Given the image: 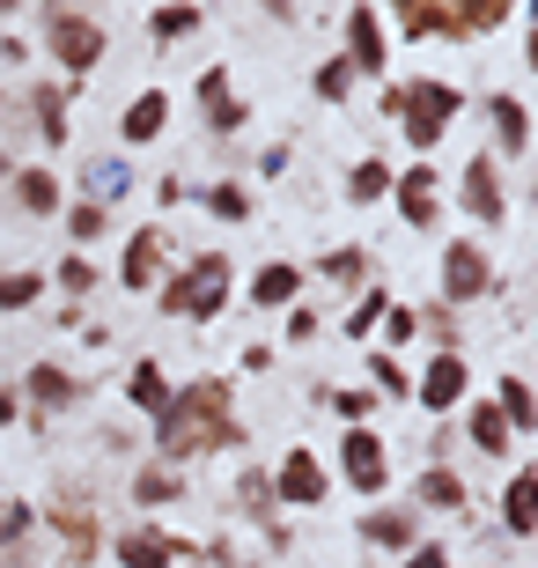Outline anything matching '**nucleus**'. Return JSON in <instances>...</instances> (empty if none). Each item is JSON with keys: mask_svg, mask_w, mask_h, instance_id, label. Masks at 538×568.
<instances>
[{"mask_svg": "<svg viewBox=\"0 0 538 568\" xmlns=\"http://www.w3.org/2000/svg\"><path fill=\"white\" fill-rule=\"evenodd\" d=\"M229 406H236L229 377H200V384H185V392H170V406L155 414V450H163V465H185V458H207V450L244 443V422H236Z\"/></svg>", "mask_w": 538, "mask_h": 568, "instance_id": "nucleus-1", "label": "nucleus"}, {"mask_svg": "<svg viewBox=\"0 0 538 568\" xmlns=\"http://www.w3.org/2000/svg\"><path fill=\"white\" fill-rule=\"evenodd\" d=\"M384 111H392L398 126H406V148H414L420 163L435 155V141L457 126V111H465V89L457 82H406V89H384Z\"/></svg>", "mask_w": 538, "mask_h": 568, "instance_id": "nucleus-2", "label": "nucleus"}, {"mask_svg": "<svg viewBox=\"0 0 538 568\" xmlns=\"http://www.w3.org/2000/svg\"><path fill=\"white\" fill-rule=\"evenodd\" d=\"M229 288H236V266H229V252H200L185 274H170V281H163L155 311H163V317H192V325H214V317L236 303Z\"/></svg>", "mask_w": 538, "mask_h": 568, "instance_id": "nucleus-3", "label": "nucleus"}, {"mask_svg": "<svg viewBox=\"0 0 538 568\" xmlns=\"http://www.w3.org/2000/svg\"><path fill=\"white\" fill-rule=\"evenodd\" d=\"M435 295H443V311H473L495 295V252L479 244V236H450L443 258H435Z\"/></svg>", "mask_w": 538, "mask_h": 568, "instance_id": "nucleus-4", "label": "nucleus"}, {"mask_svg": "<svg viewBox=\"0 0 538 568\" xmlns=\"http://www.w3.org/2000/svg\"><path fill=\"white\" fill-rule=\"evenodd\" d=\"M44 52L67 74V89H82V74H97V60H104V22L74 16V8H44Z\"/></svg>", "mask_w": 538, "mask_h": 568, "instance_id": "nucleus-5", "label": "nucleus"}, {"mask_svg": "<svg viewBox=\"0 0 538 568\" xmlns=\"http://www.w3.org/2000/svg\"><path fill=\"white\" fill-rule=\"evenodd\" d=\"M339 480H347L362 503H376V495L392 487V450H384L376 428H347V436H339Z\"/></svg>", "mask_w": 538, "mask_h": 568, "instance_id": "nucleus-6", "label": "nucleus"}, {"mask_svg": "<svg viewBox=\"0 0 538 568\" xmlns=\"http://www.w3.org/2000/svg\"><path fill=\"white\" fill-rule=\"evenodd\" d=\"M339 30H347V52H339V60L354 67V82H362V74H384V67H392V30H384V8L354 0L347 16H339Z\"/></svg>", "mask_w": 538, "mask_h": 568, "instance_id": "nucleus-7", "label": "nucleus"}, {"mask_svg": "<svg viewBox=\"0 0 538 568\" xmlns=\"http://www.w3.org/2000/svg\"><path fill=\"white\" fill-rule=\"evenodd\" d=\"M325 495H332L325 458H317L311 443H295L288 458H281V473H273V503H281V509H317Z\"/></svg>", "mask_w": 538, "mask_h": 568, "instance_id": "nucleus-8", "label": "nucleus"}, {"mask_svg": "<svg viewBox=\"0 0 538 568\" xmlns=\"http://www.w3.org/2000/svg\"><path fill=\"white\" fill-rule=\"evenodd\" d=\"M414 399L428 406V414H457V406L473 399V362L457 355V347L450 355H428V369L414 377Z\"/></svg>", "mask_w": 538, "mask_h": 568, "instance_id": "nucleus-9", "label": "nucleus"}, {"mask_svg": "<svg viewBox=\"0 0 538 568\" xmlns=\"http://www.w3.org/2000/svg\"><path fill=\"white\" fill-rule=\"evenodd\" d=\"M16 399H22V414H74L82 406V377H67L60 362H30Z\"/></svg>", "mask_w": 538, "mask_h": 568, "instance_id": "nucleus-10", "label": "nucleus"}, {"mask_svg": "<svg viewBox=\"0 0 538 568\" xmlns=\"http://www.w3.org/2000/svg\"><path fill=\"white\" fill-rule=\"evenodd\" d=\"M185 554H192V539H177V531H163V525H133V531L111 539V561L119 568H177Z\"/></svg>", "mask_w": 538, "mask_h": 568, "instance_id": "nucleus-11", "label": "nucleus"}, {"mask_svg": "<svg viewBox=\"0 0 538 568\" xmlns=\"http://www.w3.org/2000/svg\"><path fill=\"white\" fill-rule=\"evenodd\" d=\"M392 200H398V214H406V230H435V222H443V185H435V163L392 170Z\"/></svg>", "mask_w": 538, "mask_h": 568, "instance_id": "nucleus-12", "label": "nucleus"}, {"mask_svg": "<svg viewBox=\"0 0 538 568\" xmlns=\"http://www.w3.org/2000/svg\"><path fill=\"white\" fill-rule=\"evenodd\" d=\"M163 222H141V230L125 236V252H119V288L125 295H148L155 281H163Z\"/></svg>", "mask_w": 538, "mask_h": 568, "instance_id": "nucleus-13", "label": "nucleus"}, {"mask_svg": "<svg viewBox=\"0 0 538 568\" xmlns=\"http://www.w3.org/2000/svg\"><path fill=\"white\" fill-rule=\"evenodd\" d=\"M457 200H465V214H473V222H487V230L501 222V207H509V200H501V163L487 155V148L465 163V178H457Z\"/></svg>", "mask_w": 538, "mask_h": 568, "instance_id": "nucleus-14", "label": "nucleus"}, {"mask_svg": "<svg viewBox=\"0 0 538 568\" xmlns=\"http://www.w3.org/2000/svg\"><path fill=\"white\" fill-rule=\"evenodd\" d=\"M192 97H200V104H207V133H244L251 126V104H236V97H229V67L214 60L207 74H200V82H192Z\"/></svg>", "mask_w": 538, "mask_h": 568, "instance_id": "nucleus-15", "label": "nucleus"}, {"mask_svg": "<svg viewBox=\"0 0 538 568\" xmlns=\"http://www.w3.org/2000/svg\"><path fill=\"white\" fill-rule=\"evenodd\" d=\"M362 547H384V554H406V547H420V517L414 509H398V503H384V509H362Z\"/></svg>", "mask_w": 538, "mask_h": 568, "instance_id": "nucleus-16", "label": "nucleus"}, {"mask_svg": "<svg viewBox=\"0 0 538 568\" xmlns=\"http://www.w3.org/2000/svg\"><path fill=\"white\" fill-rule=\"evenodd\" d=\"M163 126H170V89H141V97H125V111H119V141L125 148L163 141Z\"/></svg>", "mask_w": 538, "mask_h": 568, "instance_id": "nucleus-17", "label": "nucleus"}, {"mask_svg": "<svg viewBox=\"0 0 538 568\" xmlns=\"http://www.w3.org/2000/svg\"><path fill=\"white\" fill-rule=\"evenodd\" d=\"M8 185H16V207H22V214H38V222H44V214H60V207H67L60 170H44V163H22L16 178H8Z\"/></svg>", "mask_w": 538, "mask_h": 568, "instance_id": "nucleus-18", "label": "nucleus"}, {"mask_svg": "<svg viewBox=\"0 0 538 568\" xmlns=\"http://www.w3.org/2000/svg\"><path fill=\"white\" fill-rule=\"evenodd\" d=\"M170 392H177V384L163 377V362H155V355H141L133 369H125V406H133V414H148V422L170 406Z\"/></svg>", "mask_w": 538, "mask_h": 568, "instance_id": "nucleus-19", "label": "nucleus"}, {"mask_svg": "<svg viewBox=\"0 0 538 568\" xmlns=\"http://www.w3.org/2000/svg\"><path fill=\"white\" fill-rule=\"evenodd\" d=\"M295 295H303V266L295 258H273V266L251 274V311H288Z\"/></svg>", "mask_w": 538, "mask_h": 568, "instance_id": "nucleus-20", "label": "nucleus"}, {"mask_svg": "<svg viewBox=\"0 0 538 568\" xmlns=\"http://www.w3.org/2000/svg\"><path fill=\"white\" fill-rule=\"evenodd\" d=\"M487 119H495L501 155H524V148H531V111H524L517 89H495V97H487Z\"/></svg>", "mask_w": 538, "mask_h": 568, "instance_id": "nucleus-21", "label": "nucleus"}, {"mask_svg": "<svg viewBox=\"0 0 538 568\" xmlns=\"http://www.w3.org/2000/svg\"><path fill=\"white\" fill-rule=\"evenodd\" d=\"M125 192H133V163H125V155H97V163L82 170L89 207H111V200H125Z\"/></svg>", "mask_w": 538, "mask_h": 568, "instance_id": "nucleus-22", "label": "nucleus"}, {"mask_svg": "<svg viewBox=\"0 0 538 568\" xmlns=\"http://www.w3.org/2000/svg\"><path fill=\"white\" fill-rule=\"evenodd\" d=\"M200 22H207V8L170 0V8H148V38H155V44H177V38H200Z\"/></svg>", "mask_w": 538, "mask_h": 568, "instance_id": "nucleus-23", "label": "nucleus"}, {"mask_svg": "<svg viewBox=\"0 0 538 568\" xmlns=\"http://www.w3.org/2000/svg\"><path fill=\"white\" fill-rule=\"evenodd\" d=\"M185 473H177V465H141V473H133V503L141 509H163V503H177V495H185Z\"/></svg>", "mask_w": 538, "mask_h": 568, "instance_id": "nucleus-24", "label": "nucleus"}, {"mask_svg": "<svg viewBox=\"0 0 538 568\" xmlns=\"http://www.w3.org/2000/svg\"><path fill=\"white\" fill-rule=\"evenodd\" d=\"M414 503H420V509H443V517H450V509H465L473 495H465V480H457L450 465H428V473H420V487H414Z\"/></svg>", "mask_w": 538, "mask_h": 568, "instance_id": "nucleus-25", "label": "nucleus"}, {"mask_svg": "<svg viewBox=\"0 0 538 568\" xmlns=\"http://www.w3.org/2000/svg\"><path fill=\"white\" fill-rule=\"evenodd\" d=\"M38 141L44 148L74 141V126H67V82H38Z\"/></svg>", "mask_w": 538, "mask_h": 568, "instance_id": "nucleus-26", "label": "nucleus"}, {"mask_svg": "<svg viewBox=\"0 0 538 568\" xmlns=\"http://www.w3.org/2000/svg\"><path fill=\"white\" fill-rule=\"evenodd\" d=\"M487 406H495V414H501L509 428H517V436H531L538 414H531V384H524L517 369H509V377H495V399H487Z\"/></svg>", "mask_w": 538, "mask_h": 568, "instance_id": "nucleus-27", "label": "nucleus"}, {"mask_svg": "<svg viewBox=\"0 0 538 568\" xmlns=\"http://www.w3.org/2000/svg\"><path fill=\"white\" fill-rule=\"evenodd\" d=\"M200 207H207L214 222H251V185L244 178H214V185L200 192Z\"/></svg>", "mask_w": 538, "mask_h": 568, "instance_id": "nucleus-28", "label": "nucleus"}, {"mask_svg": "<svg viewBox=\"0 0 538 568\" xmlns=\"http://www.w3.org/2000/svg\"><path fill=\"white\" fill-rule=\"evenodd\" d=\"M347 200H354V207H369V200H392V163H384V155H362V163L347 170Z\"/></svg>", "mask_w": 538, "mask_h": 568, "instance_id": "nucleus-29", "label": "nucleus"}, {"mask_svg": "<svg viewBox=\"0 0 538 568\" xmlns=\"http://www.w3.org/2000/svg\"><path fill=\"white\" fill-rule=\"evenodd\" d=\"M317 399H325L347 428H369V414H376V392H362V384H317Z\"/></svg>", "mask_w": 538, "mask_h": 568, "instance_id": "nucleus-30", "label": "nucleus"}, {"mask_svg": "<svg viewBox=\"0 0 538 568\" xmlns=\"http://www.w3.org/2000/svg\"><path fill=\"white\" fill-rule=\"evenodd\" d=\"M531 473H509V487H501V531L509 539H531Z\"/></svg>", "mask_w": 538, "mask_h": 568, "instance_id": "nucleus-31", "label": "nucleus"}, {"mask_svg": "<svg viewBox=\"0 0 538 568\" xmlns=\"http://www.w3.org/2000/svg\"><path fill=\"white\" fill-rule=\"evenodd\" d=\"M465 436H473L479 450H487V458H501V450H509V443H517V428H509V422H501V414H495V406L479 399L473 414H465Z\"/></svg>", "mask_w": 538, "mask_h": 568, "instance_id": "nucleus-32", "label": "nucleus"}, {"mask_svg": "<svg viewBox=\"0 0 538 568\" xmlns=\"http://www.w3.org/2000/svg\"><path fill=\"white\" fill-rule=\"evenodd\" d=\"M398 30L406 38H457V16L450 8H428V0H406L398 8Z\"/></svg>", "mask_w": 538, "mask_h": 568, "instance_id": "nucleus-33", "label": "nucleus"}, {"mask_svg": "<svg viewBox=\"0 0 538 568\" xmlns=\"http://www.w3.org/2000/svg\"><path fill=\"white\" fill-rule=\"evenodd\" d=\"M384 311H392V295H384V288H362L347 303V317H339V333H347V339H369L376 325H384Z\"/></svg>", "mask_w": 538, "mask_h": 568, "instance_id": "nucleus-34", "label": "nucleus"}, {"mask_svg": "<svg viewBox=\"0 0 538 568\" xmlns=\"http://www.w3.org/2000/svg\"><path fill=\"white\" fill-rule=\"evenodd\" d=\"M317 274H325V281H347V288L362 295V288H369V252H362V244H347V252H325V258H317Z\"/></svg>", "mask_w": 538, "mask_h": 568, "instance_id": "nucleus-35", "label": "nucleus"}, {"mask_svg": "<svg viewBox=\"0 0 538 568\" xmlns=\"http://www.w3.org/2000/svg\"><path fill=\"white\" fill-rule=\"evenodd\" d=\"M44 295V274L38 266H16V274H0V311H30Z\"/></svg>", "mask_w": 538, "mask_h": 568, "instance_id": "nucleus-36", "label": "nucleus"}, {"mask_svg": "<svg viewBox=\"0 0 538 568\" xmlns=\"http://www.w3.org/2000/svg\"><path fill=\"white\" fill-rule=\"evenodd\" d=\"M311 97H317V104H347V97H354V67L347 60H325L311 74Z\"/></svg>", "mask_w": 538, "mask_h": 568, "instance_id": "nucleus-37", "label": "nucleus"}, {"mask_svg": "<svg viewBox=\"0 0 538 568\" xmlns=\"http://www.w3.org/2000/svg\"><path fill=\"white\" fill-rule=\"evenodd\" d=\"M450 16H457V38H473V30H501L509 22V0H465Z\"/></svg>", "mask_w": 538, "mask_h": 568, "instance_id": "nucleus-38", "label": "nucleus"}, {"mask_svg": "<svg viewBox=\"0 0 538 568\" xmlns=\"http://www.w3.org/2000/svg\"><path fill=\"white\" fill-rule=\"evenodd\" d=\"M104 230H111V207H89V200H74V207H67V236H74V252H82V244H97Z\"/></svg>", "mask_w": 538, "mask_h": 568, "instance_id": "nucleus-39", "label": "nucleus"}, {"mask_svg": "<svg viewBox=\"0 0 538 568\" xmlns=\"http://www.w3.org/2000/svg\"><path fill=\"white\" fill-rule=\"evenodd\" d=\"M52 281H60V288L74 295V303H82V295H97V258H89V252H67Z\"/></svg>", "mask_w": 538, "mask_h": 568, "instance_id": "nucleus-40", "label": "nucleus"}, {"mask_svg": "<svg viewBox=\"0 0 538 568\" xmlns=\"http://www.w3.org/2000/svg\"><path fill=\"white\" fill-rule=\"evenodd\" d=\"M369 384H376V399H406L414 392V377L398 369V355H369Z\"/></svg>", "mask_w": 538, "mask_h": 568, "instance_id": "nucleus-41", "label": "nucleus"}, {"mask_svg": "<svg viewBox=\"0 0 538 568\" xmlns=\"http://www.w3.org/2000/svg\"><path fill=\"white\" fill-rule=\"evenodd\" d=\"M376 333L392 339V347H414V339H420V325H414V311H406V303H392V311H384V325H376Z\"/></svg>", "mask_w": 538, "mask_h": 568, "instance_id": "nucleus-42", "label": "nucleus"}, {"mask_svg": "<svg viewBox=\"0 0 538 568\" xmlns=\"http://www.w3.org/2000/svg\"><path fill=\"white\" fill-rule=\"evenodd\" d=\"M317 339V303H288V347H311Z\"/></svg>", "mask_w": 538, "mask_h": 568, "instance_id": "nucleus-43", "label": "nucleus"}, {"mask_svg": "<svg viewBox=\"0 0 538 568\" xmlns=\"http://www.w3.org/2000/svg\"><path fill=\"white\" fill-rule=\"evenodd\" d=\"M30 525H38V509H30V503H8V509H0V547H16Z\"/></svg>", "mask_w": 538, "mask_h": 568, "instance_id": "nucleus-44", "label": "nucleus"}, {"mask_svg": "<svg viewBox=\"0 0 538 568\" xmlns=\"http://www.w3.org/2000/svg\"><path fill=\"white\" fill-rule=\"evenodd\" d=\"M236 503H244V509H266L273 503V473H244V480H236Z\"/></svg>", "mask_w": 538, "mask_h": 568, "instance_id": "nucleus-45", "label": "nucleus"}, {"mask_svg": "<svg viewBox=\"0 0 538 568\" xmlns=\"http://www.w3.org/2000/svg\"><path fill=\"white\" fill-rule=\"evenodd\" d=\"M406 568H450V547L428 539V547H406Z\"/></svg>", "mask_w": 538, "mask_h": 568, "instance_id": "nucleus-46", "label": "nucleus"}, {"mask_svg": "<svg viewBox=\"0 0 538 568\" xmlns=\"http://www.w3.org/2000/svg\"><path fill=\"white\" fill-rule=\"evenodd\" d=\"M185 178H177V170H170V178H155V200H163V207H185Z\"/></svg>", "mask_w": 538, "mask_h": 568, "instance_id": "nucleus-47", "label": "nucleus"}, {"mask_svg": "<svg viewBox=\"0 0 538 568\" xmlns=\"http://www.w3.org/2000/svg\"><path fill=\"white\" fill-rule=\"evenodd\" d=\"M281 170H288V141H273L266 155H258V178H281Z\"/></svg>", "mask_w": 538, "mask_h": 568, "instance_id": "nucleus-48", "label": "nucleus"}, {"mask_svg": "<svg viewBox=\"0 0 538 568\" xmlns=\"http://www.w3.org/2000/svg\"><path fill=\"white\" fill-rule=\"evenodd\" d=\"M22 422V399H16V384H0V428H16Z\"/></svg>", "mask_w": 538, "mask_h": 568, "instance_id": "nucleus-49", "label": "nucleus"}, {"mask_svg": "<svg viewBox=\"0 0 538 568\" xmlns=\"http://www.w3.org/2000/svg\"><path fill=\"white\" fill-rule=\"evenodd\" d=\"M8 178H16V163H8V155H0V185H8Z\"/></svg>", "mask_w": 538, "mask_h": 568, "instance_id": "nucleus-50", "label": "nucleus"}]
</instances>
